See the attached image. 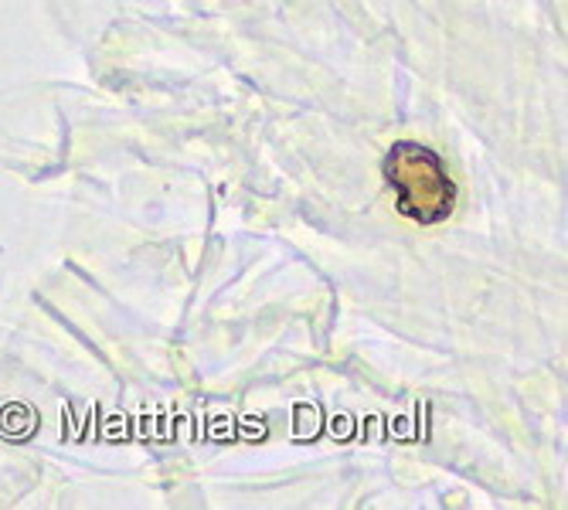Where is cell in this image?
<instances>
[{"label":"cell","mask_w":568,"mask_h":510,"mask_svg":"<svg viewBox=\"0 0 568 510\" xmlns=\"http://www.w3.org/2000/svg\"><path fill=\"white\" fill-rule=\"evenodd\" d=\"M382 174L402 218L416 225H439L456 212V184L433 146L398 140L385 153Z\"/></svg>","instance_id":"1"}]
</instances>
